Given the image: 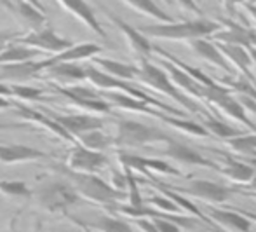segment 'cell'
Wrapping results in <instances>:
<instances>
[{"mask_svg":"<svg viewBox=\"0 0 256 232\" xmlns=\"http://www.w3.org/2000/svg\"><path fill=\"white\" fill-rule=\"evenodd\" d=\"M146 39H162V41H197V39L212 37L222 30L218 21L197 18L192 21H171V23H157L150 27L138 28Z\"/></svg>","mask_w":256,"mask_h":232,"instance_id":"1","label":"cell"},{"mask_svg":"<svg viewBox=\"0 0 256 232\" xmlns=\"http://www.w3.org/2000/svg\"><path fill=\"white\" fill-rule=\"evenodd\" d=\"M61 178H64L74 190L78 194L80 199L92 202V204L103 206L106 209H112L115 204L122 201L124 192L114 188L108 182L100 178L98 175H88V173H74L70 169L63 168L60 171Z\"/></svg>","mask_w":256,"mask_h":232,"instance_id":"2","label":"cell"},{"mask_svg":"<svg viewBox=\"0 0 256 232\" xmlns=\"http://www.w3.org/2000/svg\"><path fill=\"white\" fill-rule=\"evenodd\" d=\"M32 197H35L42 209L52 215H66L80 201L78 194L64 178H51L40 183L34 190Z\"/></svg>","mask_w":256,"mask_h":232,"instance_id":"3","label":"cell"},{"mask_svg":"<svg viewBox=\"0 0 256 232\" xmlns=\"http://www.w3.org/2000/svg\"><path fill=\"white\" fill-rule=\"evenodd\" d=\"M136 81L148 86V88L154 89V91L162 93V94H166V96L172 98L176 103H180L185 110L192 112V114H202L200 105H197L194 100H190V96L183 94L180 89H176V86L169 81L168 74H166L164 70H160L157 65L150 63V61H142V63H138Z\"/></svg>","mask_w":256,"mask_h":232,"instance_id":"4","label":"cell"},{"mask_svg":"<svg viewBox=\"0 0 256 232\" xmlns=\"http://www.w3.org/2000/svg\"><path fill=\"white\" fill-rule=\"evenodd\" d=\"M172 140L168 133L157 129L154 126H146L136 121L120 119L117 121V133L114 136V147L126 150V148H143L154 143H168Z\"/></svg>","mask_w":256,"mask_h":232,"instance_id":"5","label":"cell"},{"mask_svg":"<svg viewBox=\"0 0 256 232\" xmlns=\"http://www.w3.org/2000/svg\"><path fill=\"white\" fill-rule=\"evenodd\" d=\"M14 42L30 47V49H35L37 53H51V54H60L75 44L70 39L58 35L51 25H48V27L40 28L37 32L21 34L18 39H14Z\"/></svg>","mask_w":256,"mask_h":232,"instance_id":"6","label":"cell"},{"mask_svg":"<svg viewBox=\"0 0 256 232\" xmlns=\"http://www.w3.org/2000/svg\"><path fill=\"white\" fill-rule=\"evenodd\" d=\"M100 9H102L104 13V16H106L108 20H110L112 23L118 28V32H120L122 37H124L129 51H131L132 56L138 60V63H142V61H148L150 56H152V53H154L152 42H150L148 39H146L145 35L138 30V28L131 27V25H129L128 21L122 20V18L115 16L110 9H106V7H103V6H100Z\"/></svg>","mask_w":256,"mask_h":232,"instance_id":"7","label":"cell"},{"mask_svg":"<svg viewBox=\"0 0 256 232\" xmlns=\"http://www.w3.org/2000/svg\"><path fill=\"white\" fill-rule=\"evenodd\" d=\"M108 166V157L104 152H94L84 148L82 145H72L68 152L66 164L64 168L74 173H88V175H96Z\"/></svg>","mask_w":256,"mask_h":232,"instance_id":"8","label":"cell"},{"mask_svg":"<svg viewBox=\"0 0 256 232\" xmlns=\"http://www.w3.org/2000/svg\"><path fill=\"white\" fill-rule=\"evenodd\" d=\"M174 192H183L188 197L200 199L209 204H223L232 197L234 190L230 187H225L218 182H209V180H192L185 187H171Z\"/></svg>","mask_w":256,"mask_h":232,"instance_id":"9","label":"cell"},{"mask_svg":"<svg viewBox=\"0 0 256 232\" xmlns=\"http://www.w3.org/2000/svg\"><path fill=\"white\" fill-rule=\"evenodd\" d=\"M0 4L26 30V34L48 27V16L44 13H40L38 9H35L32 4L23 2V0H0Z\"/></svg>","mask_w":256,"mask_h":232,"instance_id":"10","label":"cell"},{"mask_svg":"<svg viewBox=\"0 0 256 232\" xmlns=\"http://www.w3.org/2000/svg\"><path fill=\"white\" fill-rule=\"evenodd\" d=\"M118 162L122 164V168L128 169V171H138L143 175H148L150 171L160 173V175H174L180 176L182 173L176 168H171L168 162L160 161V159H148L143 157V155L132 154V152L120 150L118 152Z\"/></svg>","mask_w":256,"mask_h":232,"instance_id":"11","label":"cell"},{"mask_svg":"<svg viewBox=\"0 0 256 232\" xmlns=\"http://www.w3.org/2000/svg\"><path fill=\"white\" fill-rule=\"evenodd\" d=\"M16 110H18L20 119H23L26 124H34L40 129H46L49 135L56 136V138H61L63 141H66V143H72V145L77 143V140H75L74 136L68 135V133L64 131V129L61 128L56 121H54L51 115L44 114V112H38L37 108L24 107V105H16Z\"/></svg>","mask_w":256,"mask_h":232,"instance_id":"12","label":"cell"},{"mask_svg":"<svg viewBox=\"0 0 256 232\" xmlns=\"http://www.w3.org/2000/svg\"><path fill=\"white\" fill-rule=\"evenodd\" d=\"M51 117L68 133V135L74 136L75 140L88 131L102 129L103 124H104L102 117H98V115H91V114H66V115L51 114Z\"/></svg>","mask_w":256,"mask_h":232,"instance_id":"13","label":"cell"},{"mask_svg":"<svg viewBox=\"0 0 256 232\" xmlns=\"http://www.w3.org/2000/svg\"><path fill=\"white\" fill-rule=\"evenodd\" d=\"M51 159V154L42 152L38 148L20 143H0V162L2 164H23Z\"/></svg>","mask_w":256,"mask_h":232,"instance_id":"14","label":"cell"},{"mask_svg":"<svg viewBox=\"0 0 256 232\" xmlns=\"http://www.w3.org/2000/svg\"><path fill=\"white\" fill-rule=\"evenodd\" d=\"M49 67L48 58L40 61H21L14 65H4L0 67V82L10 81V82H26L30 79H35Z\"/></svg>","mask_w":256,"mask_h":232,"instance_id":"15","label":"cell"},{"mask_svg":"<svg viewBox=\"0 0 256 232\" xmlns=\"http://www.w3.org/2000/svg\"><path fill=\"white\" fill-rule=\"evenodd\" d=\"M56 2L60 4L68 14H72L75 20L80 21L84 27H88L92 34L100 35V37H103V39L106 37V32L103 30L94 9H92L86 0H56Z\"/></svg>","mask_w":256,"mask_h":232,"instance_id":"16","label":"cell"},{"mask_svg":"<svg viewBox=\"0 0 256 232\" xmlns=\"http://www.w3.org/2000/svg\"><path fill=\"white\" fill-rule=\"evenodd\" d=\"M40 77L54 81L56 86H74L75 82L86 81V67L78 63H52L40 74Z\"/></svg>","mask_w":256,"mask_h":232,"instance_id":"17","label":"cell"},{"mask_svg":"<svg viewBox=\"0 0 256 232\" xmlns=\"http://www.w3.org/2000/svg\"><path fill=\"white\" fill-rule=\"evenodd\" d=\"M162 154L166 157L172 159V161L180 162V164H190V166H208V168H218L212 161L206 159L200 152H197L196 148L188 147L185 143H180L174 138L169 140L164 147V152Z\"/></svg>","mask_w":256,"mask_h":232,"instance_id":"18","label":"cell"},{"mask_svg":"<svg viewBox=\"0 0 256 232\" xmlns=\"http://www.w3.org/2000/svg\"><path fill=\"white\" fill-rule=\"evenodd\" d=\"M208 216L218 225L225 227L230 232H251L253 222L248 220L240 211H230V209H216L209 208Z\"/></svg>","mask_w":256,"mask_h":232,"instance_id":"19","label":"cell"},{"mask_svg":"<svg viewBox=\"0 0 256 232\" xmlns=\"http://www.w3.org/2000/svg\"><path fill=\"white\" fill-rule=\"evenodd\" d=\"M162 68H166L169 81L176 86V89H180L183 94H190L196 98H204V86H200L199 82H196L185 70H182L180 67L172 65L171 61H162Z\"/></svg>","mask_w":256,"mask_h":232,"instance_id":"20","label":"cell"},{"mask_svg":"<svg viewBox=\"0 0 256 232\" xmlns=\"http://www.w3.org/2000/svg\"><path fill=\"white\" fill-rule=\"evenodd\" d=\"M103 47L98 44H92V42H86V44H74L68 47L66 51L60 54H52L48 58V63H78V61H86L94 58L96 54H102Z\"/></svg>","mask_w":256,"mask_h":232,"instance_id":"21","label":"cell"},{"mask_svg":"<svg viewBox=\"0 0 256 232\" xmlns=\"http://www.w3.org/2000/svg\"><path fill=\"white\" fill-rule=\"evenodd\" d=\"M220 53L225 56V60L228 63H232L244 77L248 79L250 82H254V75L251 74V58H250V53H248V47H242V46H230V44H218Z\"/></svg>","mask_w":256,"mask_h":232,"instance_id":"22","label":"cell"},{"mask_svg":"<svg viewBox=\"0 0 256 232\" xmlns=\"http://www.w3.org/2000/svg\"><path fill=\"white\" fill-rule=\"evenodd\" d=\"M91 61L94 67H98V70L104 72L106 75L120 79V81H136L138 67H134V65H128V63H122V61L110 60V58H98V56L91 58Z\"/></svg>","mask_w":256,"mask_h":232,"instance_id":"23","label":"cell"},{"mask_svg":"<svg viewBox=\"0 0 256 232\" xmlns=\"http://www.w3.org/2000/svg\"><path fill=\"white\" fill-rule=\"evenodd\" d=\"M190 49L194 51L196 56L202 58V60L208 61V63L223 68V70H226V72H232L230 63L225 60V56L220 53L218 47H216V44H212V42L206 41V39H197V41L190 42Z\"/></svg>","mask_w":256,"mask_h":232,"instance_id":"24","label":"cell"},{"mask_svg":"<svg viewBox=\"0 0 256 232\" xmlns=\"http://www.w3.org/2000/svg\"><path fill=\"white\" fill-rule=\"evenodd\" d=\"M226 25H230L228 30H220L216 32L212 37L214 41H218V44H230V46H242V47H251V39H253V32L248 30L244 27H239L236 23L226 21Z\"/></svg>","mask_w":256,"mask_h":232,"instance_id":"25","label":"cell"},{"mask_svg":"<svg viewBox=\"0 0 256 232\" xmlns=\"http://www.w3.org/2000/svg\"><path fill=\"white\" fill-rule=\"evenodd\" d=\"M78 222H80V220H78ZM80 223L88 227L89 230H94V232H136L134 227L129 222H126V220H122V218H117V216H112V215H102L100 218H96L94 222H89V223L80 222Z\"/></svg>","mask_w":256,"mask_h":232,"instance_id":"26","label":"cell"},{"mask_svg":"<svg viewBox=\"0 0 256 232\" xmlns=\"http://www.w3.org/2000/svg\"><path fill=\"white\" fill-rule=\"evenodd\" d=\"M122 2L128 7H131L132 11H136L138 14L152 18V20L158 21V23H171V21H174L166 11H162L155 4V0H122Z\"/></svg>","mask_w":256,"mask_h":232,"instance_id":"27","label":"cell"},{"mask_svg":"<svg viewBox=\"0 0 256 232\" xmlns=\"http://www.w3.org/2000/svg\"><path fill=\"white\" fill-rule=\"evenodd\" d=\"M223 176H226L228 180H234L237 183H248L254 176V169L246 162L236 161L232 157H226V164L223 168H216Z\"/></svg>","mask_w":256,"mask_h":232,"instance_id":"28","label":"cell"},{"mask_svg":"<svg viewBox=\"0 0 256 232\" xmlns=\"http://www.w3.org/2000/svg\"><path fill=\"white\" fill-rule=\"evenodd\" d=\"M37 51L30 49L26 46H21V44H9L7 47H4L0 51V67L4 65H14V63H21V61H30L35 60L37 56Z\"/></svg>","mask_w":256,"mask_h":232,"instance_id":"29","label":"cell"},{"mask_svg":"<svg viewBox=\"0 0 256 232\" xmlns=\"http://www.w3.org/2000/svg\"><path fill=\"white\" fill-rule=\"evenodd\" d=\"M77 143L82 145L84 148L94 152H106L108 148L114 147V136L103 133L102 129H94V131H88L77 138Z\"/></svg>","mask_w":256,"mask_h":232,"instance_id":"30","label":"cell"},{"mask_svg":"<svg viewBox=\"0 0 256 232\" xmlns=\"http://www.w3.org/2000/svg\"><path fill=\"white\" fill-rule=\"evenodd\" d=\"M154 117L160 119L162 122H168L169 126H172V128L180 129L182 133H186V135H190V136H209L208 131H206L200 124H197V122H194V121H188V119H185V117H180V115H164V114L155 112Z\"/></svg>","mask_w":256,"mask_h":232,"instance_id":"31","label":"cell"},{"mask_svg":"<svg viewBox=\"0 0 256 232\" xmlns=\"http://www.w3.org/2000/svg\"><path fill=\"white\" fill-rule=\"evenodd\" d=\"M200 126L208 131L209 136H218V138H237V136L242 135L239 129L232 128V126L223 121H218V119L212 117V115H206Z\"/></svg>","mask_w":256,"mask_h":232,"instance_id":"32","label":"cell"},{"mask_svg":"<svg viewBox=\"0 0 256 232\" xmlns=\"http://www.w3.org/2000/svg\"><path fill=\"white\" fill-rule=\"evenodd\" d=\"M0 194L9 199H28L34 194V188L23 180H0Z\"/></svg>","mask_w":256,"mask_h":232,"instance_id":"33","label":"cell"},{"mask_svg":"<svg viewBox=\"0 0 256 232\" xmlns=\"http://www.w3.org/2000/svg\"><path fill=\"white\" fill-rule=\"evenodd\" d=\"M157 187L162 190V194L168 195V197L171 199V201L174 202L176 206H178L180 211H188L190 215L196 216V218H199V220H204V222H208V216H206L204 213H200V209L197 208V206L194 204V202L190 201V199L183 197V195H180L178 192L171 190V188H166V187H160V185H157Z\"/></svg>","mask_w":256,"mask_h":232,"instance_id":"34","label":"cell"},{"mask_svg":"<svg viewBox=\"0 0 256 232\" xmlns=\"http://www.w3.org/2000/svg\"><path fill=\"white\" fill-rule=\"evenodd\" d=\"M9 88H10V96L23 101H38L42 100V94H44L42 89L26 84H9Z\"/></svg>","mask_w":256,"mask_h":232,"instance_id":"35","label":"cell"},{"mask_svg":"<svg viewBox=\"0 0 256 232\" xmlns=\"http://www.w3.org/2000/svg\"><path fill=\"white\" fill-rule=\"evenodd\" d=\"M226 143L239 154H253V152H256V133L254 135H240L237 138H230Z\"/></svg>","mask_w":256,"mask_h":232,"instance_id":"36","label":"cell"},{"mask_svg":"<svg viewBox=\"0 0 256 232\" xmlns=\"http://www.w3.org/2000/svg\"><path fill=\"white\" fill-rule=\"evenodd\" d=\"M146 206L157 209V211H164V213H182L180 208L168 197V195H152L146 201H143Z\"/></svg>","mask_w":256,"mask_h":232,"instance_id":"37","label":"cell"},{"mask_svg":"<svg viewBox=\"0 0 256 232\" xmlns=\"http://www.w3.org/2000/svg\"><path fill=\"white\" fill-rule=\"evenodd\" d=\"M150 220H154V223L157 225L158 232H180L182 230L176 223L168 222V220H158V218H150Z\"/></svg>","mask_w":256,"mask_h":232,"instance_id":"38","label":"cell"},{"mask_svg":"<svg viewBox=\"0 0 256 232\" xmlns=\"http://www.w3.org/2000/svg\"><path fill=\"white\" fill-rule=\"evenodd\" d=\"M134 225L138 227L142 232H158L157 230V225L154 223V220L150 218H138L134 220Z\"/></svg>","mask_w":256,"mask_h":232,"instance_id":"39","label":"cell"},{"mask_svg":"<svg viewBox=\"0 0 256 232\" xmlns=\"http://www.w3.org/2000/svg\"><path fill=\"white\" fill-rule=\"evenodd\" d=\"M21 34H18V32H0V51L4 49V47H7L10 44V41H14V39H18Z\"/></svg>","mask_w":256,"mask_h":232,"instance_id":"40","label":"cell"},{"mask_svg":"<svg viewBox=\"0 0 256 232\" xmlns=\"http://www.w3.org/2000/svg\"><path fill=\"white\" fill-rule=\"evenodd\" d=\"M239 103L242 105L244 110H250V112H253V114H256V101L253 100V98H250V96H242V94H240Z\"/></svg>","mask_w":256,"mask_h":232,"instance_id":"41","label":"cell"},{"mask_svg":"<svg viewBox=\"0 0 256 232\" xmlns=\"http://www.w3.org/2000/svg\"><path fill=\"white\" fill-rule=\"evenodd\" d=\"M176 4H180V6H182L183 9H186V11H192V13H197V14L200 13V9H199V6L196 4V0H176Z\"/></svg>","mask_w":256,"mask_h":232,"instance_id":"42","label":"cell"},{"mask_svg":"<svg viewBox=\"0 0 256 232\" xmlns=\"http://www.w3.org/2000/svg\"><path fill=\"white\" fill-rule=\"evenodd\" d=\"M24 124H7V122H0V131H7V129H24Z\"/></svg>","mask_w":256,"mask_h":232,"instance_id":"43","label":"cell"},{"mask_svg":"<svg viewBox=\"0 0 256 232\" xmlns=\"http://www.w3.org/2000/svg\"><path fill=\"white\" fill-rule=\"evenodd\" d=\"M23 2L32 4V6H34L35 9H38V11H40V13H44V14L48 13V9H46V7H44V4H42L40 0H23Z\"/></svg>","mask_w":256,"mask_h":232,"instance_id":"44","label":"cell"},{"mask_svg":"<svg viewBox=\"0 0 256 232\" xmlns=\"http://www.w3.org/2000/svg\"><path fill=\"white\" fill-rule=\"evenodd\" d=\"M244 7H246V11H248V14H250L251 21H253L254 27H256V6H250V4H244Z\"/></svg>","mask_w":256,"mask_h":232,"instance_id":"45","label":"cell"},{"mask_svg":"<svg viewBox=\"0 0 256 232\" xmlns=\"http://www.w3.org/2000/svg\"><path fill=\"white\" fill-rule=\"evenodd\" d=\"M222 4L225 6L226 11H234L237 4H240V0H222Z\"/></svg>","mask_w":256,"mask_h":232,"instance_id":"46","label":"cell"},{"mask_svg":"<svg viewBox=\"0 0 256 232\" xmlns=\"http://www.w3.org/2000/svg\"><path fill=\"white\" fill-rule=\"evenodd\" d=\"M0 96H4V98L10 96V88L6 82H0Z\"/></svg>","mask_w":256,"mask_h":232,"instance_id":"47","label":"cell"},{"mask_svg":"<svg viewBox=\"0 0 256 232\" xmlns=\"http://www.w3.org/2000/svg\"><path fill=\"white\" fill-rule=\"evenodd\" d=\"M248 53H250V58H251V65L256 68V46L248 47Z\"/></svg>","mask_w":256,"mask_h":232,"instance_id":"48","label":"cell"},{"mask_svg":"<svg viewBox=\"0 0 256 232\" xmlns=\"http://www.w3.org/2000/svg\"><path fill=\"white\" fill-rule=\"evenodd\" d=\"M10 107H12V103H10L7 98L0 96V110H6V108H10Z\"/></svg>","mask_w":256,"mask_h":232,"instance_id":"49","label":"cell"},{"mask_svg":"<svg viewBox=\"0 0 256 232\" xmlns=\"http://www.w3.org/2000/svg\"><path fill=\"white\" fill-rule=\"evenodd\" d=\"M244 216H246L248 220H251V222H256V213H251V211H240Z\"/></svg>","mask_w":256,"mask_h":232,"instance_id":"50","label":"cell"},{"mask_svg":"<svg viewBox=\"0 0 256 232\" xmlns=\"http://www.w3.org/2000/svg\"><path fill=\"white\" fill-rule=\"evenodd\" d=\"M248 188H251V190H256V173H254L253 178L248 182Z\"/></svg>","mask_w":256,"mask_h":232,"instance_id":"51","label":"cell"},{"mask_svg":"<svg viewBox=\"0 0 256 232\" xmlns=\"http://www.w3.org/2000/svg\"><path fill=\"white\" fill-rule=\"evenodd\" d=\"M72 220H74V222H75V223H77V225H80V227H82V229H84L86 232H91V230H89V229H88V227H86V225H82V223H80V222H78V220H77V218H72Z\"/></svg>","mask_w":256,"mask_h":232,"instance_id":"52","label":"cell"},{"mask_svg":"<svg viewBox=\"0 0 256 232\" xmlns=\"http://www.w3.org/2000/svg\"><path fill=\"white\" fill-rule=\"evenodd\" d=\"M240 4H250V6H256V0H240Z\"/></svg>","mask_w":256,"mask_h":232,"instance_id":"53","label":"cell"},{"mask_svg":"<svg viewBox=\"0 0 256 232\" xmlns=\"http://www.w3.org/2000/svg\"><path fill=\"white\" fill-rule=\"evenodd\" d=\"M9 232H24V230H20V229H12V230H9Z\"/></svg>","mask_w":256,"mask_h":232,"instance_id":"54","label":"cell"}]
</instances>
